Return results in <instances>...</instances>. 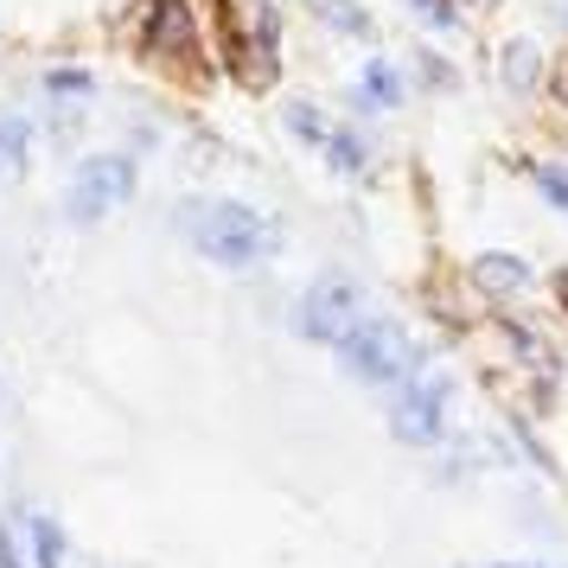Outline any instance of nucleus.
<instances>
[{"label":"nucleus","mask_w":568,"mask_h":568,"mask_svg":"<svg viewBox=\"0 0 568 568\" xmlns=\"http://www.w3.org/2000/svg\"><path fill=\"white\" fill-rule=\"evenodd\" d=\"M180 231L217 268H250L275 250V224L243 199H192V205H180Z\"/></svg>","instance_id":"1"},{"label":"nucleus","mask_w":568,"mask_h":568,"mask_svg":"<svg viewBox=\"0 0 568 568\" xmlns=\"http://www.w3.org/2000/svg\"><path fill=\"white\" fill-rule=\"evenodd\" d=\"M338 364H345V377L352 384H371V389H403L409 377H422V345L409 338L403 320H389V313H364L352 333L333 345Z\"/></svg>","instance_id":"2"},{"label":"nucleus","mask_w":568,"mask_h":568,"mask_svg":"<svg viewBox=\"0 0 568 568\" xmlns=\"http://www.w3.org/2000/svg\"><path fill=\"white\" fill-rule=\"evenodd\" d=\"M134 45L154 58V64H173V71H192L199 64V13L192 0H141L134 7Z\"/></svg>","instance_id":"3"},{"label":"nucleus","mask_w":568,"mask_h":568,"mask_svg":"<svg viewBox=\"0 0 568 568\" xmlns=\"http://www.w3.org/2000/svg\"><path fill=\"white\" fill-rule=\"evenodd\" d=\"M129 199H134V154L103 148V154H90L78 166L71 199H64V217H71V224H97V217H109V211L129 205Z\"/></svg>","instance_id":"4"},{"label":"nucleus","mask_w":568,"mask_h":568,"mask_svg":"<svg viewBox=\"0 0 568 568\" xmlns=\"http://www.w3.org/2000/svg\"><path fill=\"white\" fill-rule=\"evenodd\" d=\"M358 320H364V294H358V282H345V275H320V282L294 301V333L313 338V345H338Z\"/></svg>","instance_id":"5"},{"label":"nucleus","mask_w":568,"mask_h":568,"mask_svg":"<svg viewBox=\"0 0 568 568\" xmlns=\"http://www.w3.org/2000/svg\"><path fill=\"white\" fill-rule=\"evenodd\" d=\"M447 403H454V384L447 377H409L389 403V435L403 447H435L447 435Z\"/></svg>","instance_id":"6"},{"label":"nucleus","mask_w":568,"mask_h":568,"mask_svg":"<svg viewBox=\"0 0 568 568\" xmlns=\"http://www.w3.org/2000/svg\"><path fill=\"white\" fill-rule=\"evenodd\" d=\"M466 287L479 301H491V307H505V301H517L530 287V262L517 256V250H479V256L466 262Z\"/></svg>","instance_id":"7"},{"label":"nucleus","mask_w":568,"mask_h":568,"mask_svg":"<svg viewBox=\"0 0 568 568\" xmlns=\"http://www.w3.org/2000/svg\"><path fill=\"white\" fill-rule=\"evenodd\" d=\"M403 97H409V83H403V71H396L389 58H371L358 71V83H352V109H358V115H389Z\"/></svg>","instance_id":"8"},{"label":"nucleus","mask_w":568,"mask_h":568,"mask_svg":"<svg viewBox=\"0 0 568 568\" xmlns=\"http://www.w3.org/2000/svg\"><path fill=\"white\" fill-rule=\"evenodd\" d=\"M542 52H537V39H505L498 45V83H505V97H537L542 90Z\"/></svg>","instance_id":"9"},{"label":"nucleus","mask_w":568,"mask_h":568,"mask_svg":"<svg viewBox=\"0 0 568 568\" xmlns=\"http://www.w3.org/2000/svg\"><path fill=\"white\" fill-rule=\"evenodd\" d=\"M307 13H313V27H326L338 32V39H377V20L364 13V0H307Z\"/></svg>","instance_id":"10"},{"label":"nucleus","mask_w":568,"mask_h":568,"mask_svg":"<svg viewBox=\"0 0 568 568\" xmlns=\"http://www.w3.org/2000/svg\"><path fill=\"white\" fill-rule=\"evenodd\" d=\"M32 154V122L20 109H0V180H20Z\"/></svg>","instance_id":"11"},{"label":"nucleus","mask_w":568,"mask_h":568,"mask_svg":"<svg viewBox=\"0 0 568 568\" xmlns=\"http://www.w3.org/2000/svg\"><path fill=\"white\" fill-rule=\"evenodd\" d=\"M39 83H45L52 109H83L90 97H97V71H83V64H52Z\"/></svg>","instance_id":"12"},{"label":"nucleus","mask_w":568,"mask_h":568,"mask_svg":"<svg viewBox=\"0 0 568 568\" xmlns=\"http://www.w3.org/2000/svg\"><path fill=\"white\" fill-rule=\"evenodd\" d=\"M320 154H326V166H333V173H345V180H358L364 166H371V141H364L358 129H333V134H326V148H320Z\"/></svg>","instance_id":"13"},{"label":"nucleus","mask_w":568,"mask_h":568,"mask_svg":"<svg viewBox=\"0 0 568 568\" xmlns=\"http://www.w3.org/2000/svg\"><path fill=\"white\" fill-rule=\"evenodd\" d=\"M282 122H287V134H294L301 148H326V134H333V122H326V109H320V103H307V97H294V103L282 109Z\"/></svg>","instance_id":"14"},{"label":"nucleus","mask_w":568,"mask_h":568,"mask_svg":"<svg viewBox=\"0 0 568 568\" xmlns=\"http://www.w3.org/2000/svg\"><path fill=\"white\" fill-rule=\"evenodd\" d=\"M32 568H71V542L58 517H32Z\"/></svg>","instance_id":"15"},{"label":"nucleus","mask_w":568,"mask_h":568,"mask_svg":"<svg viewBox=\"0 0 568 568\" xmlns=\"http://www.w3.org/2000/svg\"><path fill=\"white\" fill-rule=\"evenodd\" d=\"M530 180H537V192H542L549 211H568V160H537Z\"/></svg>","instance_id":"16"},{"label":"nucleus","mask_w":568,"mask_h":568,"mask_svg":"<svg viewBox=\"0 0 568 568\" xmlns=\"http://www.w3.org/2000/svg\"><path fill=\"white\" fill-rule=\"evenodd\" d=\"M403 7H409L422 27H435V32H454V27H460V0H403Z\"/></svg>","instance_id":"17"},{"label":"nucleus","mask_w":568,"mask_h":568,"mask_svg":"<svg viewBox=\"0 0 568 568\" xmlns=\"http://www.w3.org/2000/svg\"><path fill=\"white\" fill-rule=\"evenodd\" d=\"M415 78L428 83V90H440V97H447V90H454V64H447L440 52H428V45H422V52H415Z\"/></svg>","instance_id":"18"},{"label":"nucleus","mask_w":568,"mask_h":568,"mask_svg":"<svg viewBox=\"0 0 568 568\" xmlns=\"http://www.w3.org/2000/svg\"><path fill=\"white\" fill-rule=\"evenodd\" d=\"M0 568H27L20 542H13V530H7V517H0Z\"/></svg>","instance_id":"19"},{"label":"nucleus","mask_w":568,"mask_h":568,"mask_svg":"<svg viewBox=\"0 0 568 568\" xmlns=\"http://www.w3.org/2000/svg\"><path fill=\"white\" fill-rule=\"evenodd\" d=\"M549 90H556V103L568 109V58H556V71H549Z\"/></svg>","instance_id":"20"},{"label":"nucleus","mask_w":568,"mask_h":568,"mask_svg":"<svg viewBox=\"0 0 568 568\" xmlns=\"http://www.w3.org/2000/svg\"><path fill=\"white\" fill-rule=\"evenodd\" d=\"M473 568H556V562H530V556H505V562H473Z\"/></svg>","instance_id":"21"},{"label":"nucleus","mask_w":568,"mask_h":568,"mask_svg":"<svg viewBox=\"0 0 568 568\" xmlns=\"http://www.w3.org/2000/svg\"><path fill=\"white\" fill-rule=\"evenodd\" d=\"M556 294H562V307H568V268H562V275H556Z\"/></svg>","instance_id":"22"},{"label":"nucleus","mask_w":568,"mask_h":568,"mask_svg":"<svg viewBox=\"0 0 568 568\" xmlns=\"http://www.w3.org/2000/svg\"><path fill=\"white\" fill-rule=\"evenodd\" d=\"M562 20H568V0H562Z\"/></svg>","instance_id":"23"}]
</instances>
